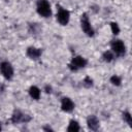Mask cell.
Listing matches in <instances>:
<instances>
[{
  "instance_id": "cell-5",
  "label": "cell",
  "mask_w": 132,
  "mask_h": 132,
  "mask_svg": "<svg viewBox=\"0 0 132 132\" xmlns=\"http://www.w3.org/2000/svg\"><path fill=\"white\" fill-rule=\"evenodd\" d=\"M69 18H70L69 11L66 10V9H64V8H62V7H60L59 10H58V13H57V20H58V22L61 25L65 26V25L68 24Z\"/></svg>"
},
{
  "instance_id": "cell-17",
  "label": "cell",
  "mask_w": 132,
  "mask_h": 132,
  "mask_svg": "<svg viewBox=\"0 0 132 132\" xmlns=\"http://www.w3.org/2000/svg\"><path fill=\"white\" fill-rule=\"evenodd\" d=\"M84 82H85V86L86 87H91L93 85V81H92V79L90 77H86L85 80H84Z\"/></svg>"
},
{
  "instance_id": "cell-7",
  "label": "cell",
  "mask_w": 132,
  "mask_h": 132,
  "mask_svg": "<svg viewBox=\"0 0 132 132\" xmlns=\"http://www.w3.org/2000/svg\"><path fill=\"white\" fill-rule=\"evenodd\" d=\"M111 50L118 55V56H122L125 54L126 47L125 44L122 40H112L111 42Z\"/></svg>"
},
{
  "instance_id": "cell-2",
  "label": "cell",
  "mask_w": 132,
  "mask_h": 132,
  "mask_svg": "<svg viewBox=\"0 0 132 132\" xmlns=\"http://www.w3.org/2000/svg\"><path fill=\"white\" fill-rule=\"evenodd\" d=\"M87 65V60L80 56H76L74 58H72L70 64H69V68L72 71H76L80 68H84Z\"/></svg>"
},
{
  "instance_id": "cell-13",
  "label": "cell",
  "mask_w": 132,
  "mask_h": 132,
  "mask_svg": "<svg viewBox=\"0 0 132 132\" xmlns=\"http://www.w3.org/2000/svg\"><path fill=\"white\" fill-rule=\"evenodd\" d=\"M102 58H103V60H104L105 62H111V61L113 60V55H112L111 52L107 51V52H105V53L103 54Z\"/></svg>"
},
{
  "instance_id": "cell-9",
  "label": "cell",
  "mask_w": 132,
  "mask_h": 132,
  "mask_svg": "<svg viewBox=\"0 0 132 132\" xmlns=\"http://www.w3.org/2000/svg\"><path fill=\"white\" fill-rule=\"evenodd\" d=\"M40 55H41V50L40 48H36V47L31 46V47H28V50H27V56L31 59L36 60L40 57Z\"/></svg>"
},
{
  "instance_id": "cell-8",
  "label": "cell",
  "mask_w": 132,
  "mask_h": 132,
  "mask_svg": "<svg viewBox=\"0 0 132 132\" xmlns=\"http://www.w3.org/2000/svg\"><path fill=\"white\" fill-rule=\"evenodd\" d=\"M61 108H62V110H64L66 112H70L74 108V103L72 102V100L70 98L64 97L61 100Z\"/></svg>"
},
{
  "instance_id": "cell-18",
  "label": "cell",
  "mask_w": 132,
  "mask_h": 132,
  "mask_svg": "<svg viewBox=\"0 0 132 132\" xmlns=\"http://www.w3.org/2000/svg\"><path fill=\"white\" fill-rule=\"evenodd\" d=\"M2 90H3V86L0 84V91H2Z\"/></svg>"
},
{
  "instance_id": "cell-10",
  "label": "cell",
  "mask_w": 132,
  "mask_h": 132,
  "mask_svg": "<svg viewBox=\"0 0 132 132\" xmlns=\"http://www.w3.org/2000/svg\"><path fill=\"white\" fill-rule=\"evenodd\" d=\"M87 124H88V127L91 129V130H94L96 131L99 127V122H98V119L95 117V116H90L87 120Z\"/></svg>"
},
{
  "instance_id": "cell-14",
  "label": "cell",
  "mask_w": 132,
  "mask_h": 132,
  "mask_svg": "<svg viewBox=\"0 0 132 132\" xmlns=\"http://www.w3.org/2000/svg\"><path fill=\"white\" fill-rule=\"evenodd\" d=\"M123 119L128 123V125H129V126H131V125H132V118H131V116H130V113H129V112H127V111H126V112H124V113H123Z\"/></svg>"
},
{
  "instance_id": "cell-12",
  "label": "cell",
  "mask_w": 132,
  "mask_h": 132,
  "mask_svg": "<svg viewBox=\"0 0 132 132\" xmlns=\"http://www.w3.org/2000/svg\"><path fill=\"white\" fill-rule=\"evenodd\" d=\"M67 130H68L69 132H76V131H79V125H78V123H77L76 121H73V120L70 121Z\"/></svg>"
},
{
  "instance_id": "cell-6",
  "label": "cell",
  "mask_w": 132,
  "mask_h": 132,
  "mask_svg": "<svg viewBox=\"0 0 132 132\" xmlns=\"http://www.w3.org/2000/svg\"><path fill=\"white\" fill-rule=\"evenodd\" d=\"M30 120H31V118H30L29 116L24 114V113H22V112H21V111H19V110L14 111V112H13V114H12V117H11V122H12L13 124L27 123V122H29Z\"/></svg>"
},
{
  "instance_id": "cell-19",
  "label": "cell",
  "mask_w": 132,
  "mask_h": 132,
  "mask_svg": "<svg viewBox=\"0 0 132 132\" xmlns=\"http://www.w3.org/2000/svg\"><path fill=\"white\" fill-rule=\"evenodd\" d=\"M0 130H1V125H0Z\"/></svg>"
},
{
  "instance_id": "cell-1",
  "label": "cell",
  "mask_w": 132,
  "mask_h": 132,
  "mask_svg": "<svg viewBox=\"0 0 132 132\" xmlns=\"http://www.w3.org/2000/svg\"><path fill=\"white\" fill-rule=\"evenodd\" d=\"M37 12L43 18H48L52 13L50 3L46 0H38V2H37Z\"/></svg>"
},
{
  "instance_id": "cell-16",
  "label": "cell",
  "mask_w": 132,
  "mask_h": 132,
  "mask_svg": "<svg viewBox=\"0 0 132 132\" xmlns=\"http://www.w3.org/2000/svg\"><path fill=\"white\" fill-rule=\"evenodd\" d=\"M110 81H111V84L114 85V86H120V84H121V78H120L119 76H117V75H113V76L110 77Z\"/></svg>"
},
{
  "instance_id": "cell-4",
  "label": "cell",
  "mask_w": 132,
  "mask_h": 132,
  "mask_svg": "<svg viewBox=\"0 0 132 132\" xmlns=\"http://www.w3.org/2000/svg\"><path fill=\"white\" fill-rule=\"evenodd\" d=\"M0 71L6 79H11L13 76V68L8 62H2L0 65Z\"/></svg>"
},
{
  "instance_id": "cell-11",
  "label": "cell",
  "mask_w": 132,
  "mask_h": 132,
  "mask_svg": "<svg viewBox=\"0 0 132 132\" xmlns=\"http://www.w3.org/2000/svg\"><path fill=\"white\" fill-rule=\"evenodd\" d=\"M29 94H30V96H31L33 99L38 100L39 97H40V90H39L37 87L32 86V87L29 89Z\"/></svg>"
},
{
  "instance_id": "cell-15",
  "label": "cell",
  "mask_w": 132,
  "mask_h": 132,
  "mask_svg": "<svg viewBox=\"0 0 132 132\" xmlns=\"http://www.w3.org/2000/svg\"><path fill=\"white\" fill-rule=\"evenodd\" d=\"M110 27H111V31H112V33H113L114 35L119 34L120 28H119V25H118L117 23H111V24H110Z\"/></svg>"
},
{
  "instance_id": "cell-3",
  "label": "cell",
  "mask_w": 132,
  "mask_h": 132,
  "mask_svg": "<svg viewBox=\"0 0 132 132\" xmlns=\"http://www.w3.org/2000/svg\"><path fill=\"white\" fill-rule=\"evenodd\" d=\"M80 26H81L82 31L88 36H93L94 35V30H93L92 26L90 25V22H89V19H88L87 13H84L81 15V18H80Z\"/></svg>"
}]
</instances>
